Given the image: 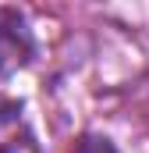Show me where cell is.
I'll list each match as a JSON object with an SVG mask.
<instances>
[{"instance_id": "obj_1", "label": "cell", "mask_w": 149, "mask_h": 153, "mask_svg": "<svg viewBox=\"0 0 149 153\" xmlns=\"http://www.w3.org/2000/svg\"><path fill=\"white\" fill-rule=\"evenodd\" d=\"M32 57V32L21 11L0 7V75H14Z\"/></svg>"}, {"instance_id": "obj_2", "label": "cell", "mask_w": 149, "mask_h": 153, "mask_svg": "<svg viewBox=\"0 0 149 153\" xmlns=\"http://www.w3.org/2000/svg\"><path fill=\"white\" fill-rule=\"evenodd\" d=\"M71 153H117L110 146V139H100V135H82L78 143H74Z\"/></svg>"}]
</instances>
